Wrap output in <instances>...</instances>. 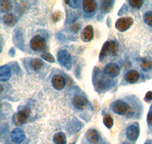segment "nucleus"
I'll return each mask as SVG.
<instances>
[{
	"instance_id": "f257e3e1",
	"label": "nucleus",
	"mask_w": 152,
	"mask_h": 144,
	"mask_svg": "<svg viewBox=\"0 0 152 144\" xmlns=\"http://www.w3.org/2000/svg\"><path fill=\"white\" fill-rule=\"evenodd\" d=\"M57 58H58L59 64L62 65L63 67L68 69L71 68L72 57L69 52H67L66 50H60L57 54Z\"/></svg>"
},
{
	"instance_id": "f03ea898",
	"label": "nucleus",
	"mask_w": 152,
	"mask_h": 144,
	"mask_svg": "<svg viewBox=\"0 0 152 144\" xmlns=\"http://www.w3.org/2000/svg\"><path fill=\"white\" fill-rule=\"evenodd\" d=\"M133 19L131 17H125L118 19L116 22V28L120 32H124L132 27Z\"/></svg>"
},
{
	"instance_id": "7ed1b4c3",
	"label": "nucleus",
	"mask_w": 152,
	"mask_h": 144,
	"mask_svg": "<svg viewBox=\"0 0 152 144\" xmlns=\"http://www.w3.org/2000/svg\"><path fill=\"white\" fill-rule=\"evenodd\" d=\"M30 115V110L24 108V109L19 111L17 114L14 115L13 117V121L14 123L17 126H21L24 124V123H26L27 120H28V117Z\"/></svg>"
},
{
	"instance_id": "20e7f679",
	"label": "nucleus",
	"mask_w": 152,
	"mask_h": 144,
	"mask_svg": "<svg viewBox=\"0 0 152 144\" xmlns=\"http://www.w3.org/2000/svg\"><path fill=\"white\" fill-rule=\"evenodd\" d=\"M30 47L34 51L43 50L46 47V40L40 36H34L30 42Z\"/></svg>"
},
{
	"instance_id": "39448f33",
	"label": "nucleus",
	"mask_w": 152,
	"mask_h": 144,
	"mask_svg": "<svg viewBox=\"0 0 152 144\" xmlns=\"http://www.w3.org/2000/svg\"><path fill=\"white\" fill-rule=\"evenodd\" d=\"M129 110L130 108L128 104L122 100H118V101L115 102L113 105V111L118 115H126V113L129 112Z\"/></svg>"
},
{
	"instance_id": "423d86ee",
	"label": "nucleus",
	"mask_w": 152,
	"mask_h": 144,
	"mask_svg": "<svg viewBox=\"0 0 152 144\" xmlns=\"http://www.w3.org/2000/svg\"><path fill=\"white\" fill-rule=\"evenodd\" d=\"M139 127L137 124H132L126 129V137L131 141H135L139 136Z\"/></svg>"
},
{
	"instance_id": "0eeeda50",
	"label": "nucleus",
	"mask_w": 152,
	"mask_h": 144,
	"mask_svg": "<svg viewBox=\"0 0 152 144\" xmlns=\"http://www.w3.org/2000/svg\"><path fill=\"white\" fill-rule=\"evenodd\" d=\"M52 84L55 89L61 90L66 86V80L60 74L54 75L52 78Z\"/></svg>"
},
{
	"instance_id": "6e6552de",
	"label": "nucleus",
	"mask_w": 152,
	"mask_h": 144,
	"mask_svg": "<svg viewBox=\"0 0 152 144\" xmlns=\"http://www.w3.org/2000/svg\"><path fill=\"white\" fill-rule=\"evenodd\" d=\"M104 72L109 77H115L119 74V68L116 64L110 63L107 65V66L105 67Z\"/></svg>"
},
{
	"instance_id": "1a4fd4ad",
	"label": "nucleus",
	"mask_w": 152,
	"mask_h": 144,
	"mask_svg": "<svg viewBox=\"0 0 152 144\" xmlns=\"http://www.w3.org/2000/svg\"><path fill=\"white\" fill-rule=\"evenodd\" d=\"M11 137L12 140L14 141L15 143H21L25 139V134L22 130L19 128H15L12 130L11 134Z\"/></svg>"
},
{
	"instance_id": "9d476101",
	"label": "nucleus",
	"mask_w": 152,
	"mask_h": 144,
	"mask_svg": "<svg viewBox=\"0 0 152 144\" xmlns=\"http://www.w3.org/2000/svg\"><path fill=\"white\" fill-rule=\"evenodd\" d=\"M73 105L78 109H84L88 105V100L84 96H75L73 100Z\"/></svg>"
},
{
	"instance_id": "9b49d317",
	"label": "nucleus",
	"mask_w": 152,
	"mask_h": 144,
	"mask_svg": "<svg viewBox=\"0 0 152 144\" xmlns=\"http://www.w3.org/2000/svg\"><path fill=\"white\" fill-rule=\"evenodd\" d=\"M94 30L91 25H88L85 27V29L81 33V39L85 42H89L93 39Z\"/></svg>"
},
{
	"instance_id": "f8f14e48",
	"label": "nucleus",
	"mask_w": 152,
	"mask_h": 144,
	"mask_svg": "<svg viewBox=\"0 0 152 144\" xmlns=\"http://www.w3.org/2000/svg\"><path fill=\"white\" fill-rule=\"evenodd\" d=\"M86 137L88 140L93 144H97L100 140L99 133L94 129H91V130H88L86 134Z\"/></svg>"
},
{
	"instance_id": "ddd939ff",
	"label": "nucleus",
	"mask_w": 152,
	"mask_h": 144,
	"mask_svg": "<svg viewBox=\"0 0 152 144\" xmlns=\"http://www.w3.org/2000/svg\"><path fill=\"white\" fill-rule=\"evenodd\" d=\"M125 79L130 84H134V83H136L139 79V74L137 71L131 70L126 73L125 75Z\"/></svg>"
},
{
	"instance_id": "4468645a",
	"label": "nucleus",
	"mask_w": 152,
	"mask_h": 144,
	"mask_svg": "<svg viewBox=\"0 0 152 144\" xmlns=\"http://www.w3.org/2000/svg\"><path fill=\"white\" fill-rule=\"evenodd\" d=\"M83 9L87 13L94 12L97 9V4L93 0H85L83 2Z\"/></svg>"
},
{
	"instance_id": "2eb2a0df",
	"label": "nucleus",
	"mask_w": 152,
	"mask_h": 144,
	"mask_svg": "<svg viewBox=\"0 0 152 144\" xmlns=\"http://www.w3.org/2000/svg\"><path fill=\"white\" fill-rule=\"evenodd\" d=\"M11 76V69L8 65H2L0 68V81H6Z\"/></svg>"
},
{
	"instance_id": "dca6fc26",
	"label": "nucleus",
	"mask_w": 152,
	"mask_h": 144,
	"mask_svg": "<svg viewBox=\"0 0 152 144\" xmlns=\"http://www.w3.org/2000/svg\"><path fill=\"white\" fill-rule=\"evenodd\" d=\"M3 21L6 25L8 26H14L17 22V18L15 16L12 14H6L3 17Z\"/></svg>"
},
{
	"instance_id": "f3484780",
	"label": "nucleus",
	"mask_w": 152,
	"mask_h": 144,
	"mask_svg": "<svg viewBox=\"0 0 152 144\" xmlns=\"http://www.w3.org/2000/svg\"><path fill=\"white\" fill-rule=\"evenodd\" d=\"M53 142L56 144H66V137L63 133H57L53 137Z\"/></svg>"
},
{
	"instance_id": "a211bd4d",
	"label": "nucleus",
	"mask_w": 152,
	"mask_h": 144,
	"mask_svg": "<svg viewBox=\"0 0 152 144\" xmlns=\"http://www.w3.org/2000/svg\"><path fill=\"white\" fill-rule=\"evenodd\" d=\"M109 42H106L104 45H103L102 49L100 53V60L103 61L104 58L107 56L108 54L110 53V49H109Z\"/></svg>"
},
{
	"instance_id": "6ab92c4d",
	"label": "nucleus",
	"mask_w": 152,
	"mask_h": 144,
	"mask_svg": "<svg viewBox=\"0 0 152 144\" xmlns=\"http://www.w3.org/2000/svg\"><path fill=\"white\" fill-rule=\"evenodd\" d=\"M109 49L110 53L112 55H116L119 52V45L115 41L109 42Z\"/></svg>"
},
{
	"instance_id": "aec40b11",
	"label": "nucleus",
	"mask_w": 152,
	"mask_h": 144,
	"mask_svg": "<svg viewBox=\"0 0 152 144\" xmlns=\"http://www.w3.org/2000/svg\"><path fill=\"white\" fill-rule=\"evenodd\" d=\"M31 67H32V68H33L34 70L38 71L41 68L43 63V61H42L41 59H40V58H34L33 60L31 61Z\"/></svg>"
},
{
	"instance_id": "412c9836",
	"label": "nucleus",
	"mask_w": 152,
	"mask_h": 144,
	"mask_svg": "<svg viewBox=\"0 0 152 144\" xmlns=\"http://www.w3.org/2000/svg\"><path fill=\"white\" fill-rule=\"evenodd\" d=\"M12 8V5L9 1H1L0 2V9L2 12H7L10 11Z\"/></svg>"
},
{
	"instance_id": "4be33fe9",
	"label": "nucleus",
	"mask_w": 152,
	"mask_h": 144,
	"mask_svg": "<svg viewBox=\"0 0 152 144\" xmlns=\"http://www.w3.org/2000/svg\"><path fill=\"white\" fill-rule=\"evenodd\" d=\"M141 67L145 71H148L151 69H152V62L148 59H144L142 62Z\"/></svg>"
},
{
	"instance_id": "5701e85b",
	"label": "nucleus",
	"mask_w": 152,
	"mask_h": 144,
	"mask_svg": "<svg viewBox=\"0 0 152 144\" xmlns=\"http://www.w3.org/2000/svg\"><path fill=\"white\" fill-rule=\"evenodd\" d=\"M104 124L107 128H111L113 124V120L110 115H106L104 117Z\"/></svg>"
},
{
	"instance_id": "b1692460",
	"label": "nucleus",
	"mask_w": 152,
	"mask_h": 144,
	"mask_svg": "<svg viewBox=\"0 0 152 144\" xmlns=\"http://www.w3.org/2000/svg\"><path fill=\"white\" fill-rule=\"evenodd\" d=\"M113 2L110 1H104L101 4V10L103 12H110V9H112Z\"/></svg>"
},
{
	"instance_id": "393cba45",
	"label": "nucleus",
	"mask_w": 152,
	"mask_h": 144,
	"mask_svg": "<svg viewBox=\"0 0 152 144\" xmlns=\"http://www.w3.org/2000/svg\"><path fill=\"white\" fill-rule=\"evenodd\" d=\"M129 3L134 9H140L143 5V1L142 0H129Z\"/></svg>"
},
{
	"instance_id": "a878e982",
	"label": "nucleus",
	"mask_w": 152,
	"mask_h": 144,
	"mask_svg": "<svg viewBox=\"0 0 152 144\" xmlns=\"http://www.w3.org/2000/svg\"><path fill=\"white\" fill-rule=\"evenodd\" d=\"M144 20L146 24L149 26H152V12L149 11L146 12L144 16Z\"/></svg>"
},
{
	"instance_id": "bb28decb",
	"label": "nucleus",
	"mask_w": 152,
	"mask_h": 144,
	"mask_svg": "<svg viewBox=\"0 0 152 144\" xmlns=\"http://www.w3.org/2000/svg\"><path fill=\"white\" fill-rule=\"evenodd\" d=\"M41 58L49 62H52V63L55 62V58H54V57L52 55H50V54H49V53L42 54Z\"/></svg>"
},
{
	"instance_id": "cd10ccee",
	"label": "nucleus",
	"mask_w": 152,
	"mask_h": 144,
	"mask_svg": "<svg viewBox=\"0 0 152 144\" xmlns=\"http://www.w3.org/2000/svg\"><path fill=\"white\" fill-rule=\"evenodd\" d=\"M66 3L70 6V7L73 8V9H77L79 6V2L78 1H66Z\"/></svg>"
},
{
	"instance_id": "c85d7f7f",
	"label": "nucleus",
	"mask_w": 152,
	"mask_h": 144,
	"mask_svg": "<svg viewBox=\"0 0 152 144\" xmlns=\"http://www.w3.org/2000/svg\"><path fill=\"white\" fill-rule=\"evenodd\" d=\"M53 20L55 22H57V21H59L61 18H62V13L60 12H55L52 16Z\"/></svg>"
},
{
	"instance_id": "c756f323",
	"label": "nucleus",
	"mask_w": 152,
	"mask_h": 144,
	"mask_svg": "<svg viewBox=\"0 0 152 144\" xmlns=\"http://www.w3.org/2000/svg\"><path fill=\"white\" fill-rule=\"evenodd\" d=\"M145 100L147 102H149L151 101V100H152V91H149V92H148V93H146Z\"/></svg>"
},
{
	"instance_id": "7c9ffc66",
	"label": "nucleus",
	"mask_w": 152,
	"mask_h": 144,
	"mask_svg": "<svg viewBox=\"0 0 152 144\" xmlns=\"http://www.w3.org/2000/svg\"><path fill=\"white\" fill-rule=\"evenodd\" d=\"M147 120L148 123L149 124H151V125H152V111H151L148 113V115Z\"/></svg>"
},
{
	"instance_id": "2f4dec72",
	"label": "nucleus",
	"mask_w": 152,
	"mask_h": 144,
	"mask_svg": "<svg viewBox=\"0 0 152 144\" xmlns=\"http://www.w3.org/2000/svg\"><path fill=\"white\" fill-rule=\"evenodd\" d=\"M123 144H129V143H123Z\"/></svg>"
},
{
	"instance_id": "473e14b6",
	"label": "nucleus",
	"mask_w": 152,
	"mask_h": 144,
	"mask_svg": "<svg viewBox=\"0 0 152 144\" xmlns=\"http://www.w3.org/2000/svg\"><path fill=\"white\" fill-rule=\"evenodd\" d=\"M145 144H149V143H145Z\"/></svg>"
}]
</instances>
